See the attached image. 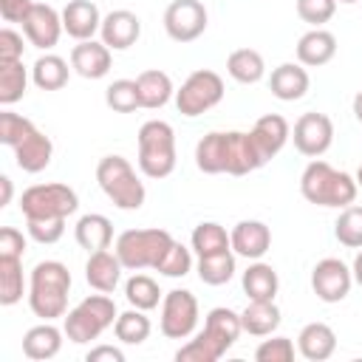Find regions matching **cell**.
<instances>
[{
  "label": "cell",
  "instance_id": "obj_22",
  "mask_svg": "<svg viewBox=\"0 0 362 362\" xmlns=\"http://www.w3.org/2000/svg\"><path fill=\"white\" fill-rule=\"evenodd\" d=\"M122 260L116 252H107V249H99V252H90L88 255V263H85V280L90 288L96 291H105L110 294L119 280H122Z\"/></svg>",
  "mask_w": 362,
  "mask_h": 362
},
{
  "label": "cell",
  "instance_id": "obj_30",
  "mask_svg": "<svg viewBox=\"0 0 362 362\" xmlns=\"http://www.w3.org/2000/svg\"><path fill=\"white\" fill-rule=\"evenodd\" d=\"M240 283H243V291H246L249 300H274L277 297V288H280V277H277L274 266L272 263H263V260H255L243 272Z\"/></svg>",
  "mask_w": 362,
  "mask_h": 362
},
{
  "label": "cell",
  "instance_id": "obj_5",
  "mask_svg": "<svg viewBox=\"0 0 362 362\" xmlns=\"http://www.w3.org/2000/svg\"><path fill=\"white\" fill-rule=\"evenodd\" d=\"M139 170L147 178H167L175 170V130L164 119H150L139 127Z\"/></svg>",
  "mask_w": 362,
  "mask_h": 362
},
{
  "label": "cell",
  "instance_id": "obj_28",
  "mask_svg": "<svg viewBox=\"0 0 362 362\" xmlns=\"http://www.w3.org/2000/svg\"><path fill=\"white\" fill-rule=\"evenodd\" d=\"M74 238L82 249H88V255L99 252V249H107L110 240H113V223H110V218H105L99 212H88L76 221Z\"/></svg>",
  "mask_w": 362,
  "mask_h": 362
},
{
  "label": "cell",
  "instance_id": "obj_26",
  "mask_svg": "<svg viewBox=\"0 0 362 362\" xmlns=\"http://www.w3.org/2000/svg\"><path fill=\"white\" fill-rule=\"evenodd\" d=\"M62 334L51 320H42L40 325L28 328L25 337H23V354L28 359H37V362H45V359H54L62 348Z\"/></svg>",
  "mask_w": 362,
  "mask_h": 362
},
{
  "label": "cell",
  "instance_id": "obj_21",
  "mask_svg": "<svg viewBox=\"0 0 362 362\" xmlns=\"http://www.w3.org/2000/svg\"><path fill=\"white\" fill-rule=\"evenodd\" d=\"M308 85H311L308 71L300 62H283L269 76V90L280 102H297V99H303L308 93Z\"/></svg>",
  "mask_w": 362,
  "mask_h": 362
},
{
  "label": "cell",
  "instance_id": "obj_10",
  "mask_svg": "<svg viewBox=\"0 0 362 362\" xmlns=\"http://www.w3.org/2000/svg\"><path fill=\"white\" fill-rule=\"evenodd\" d=\"M198 300L192 291L187 288H173L164 294L161 300V334L167 339H187L195 334V325H198Z\"/></svg>",
  "mask_w": 362,
  "mask_h": 362
},
{
  "label": "cell",
  "instance_id": "obj_46",
  "mask_svg": "<svg viewBox=\"0 0 362 362\" xmlns=\"http://www.w3.org/2000/svg\"><path fill=\"white\" fill-rule=\"evenodd\" d=\"M257 362H291L294 359V342L288 337H272L263 339L255 351Z\"/></svg>",
  "mask_w": 362,
  "mask_h": 362
},
{
  "label": "cell",
  "instance_id": "obj_2",
  "mask_svg": "<svg viewBox=\"0 0 362 362\" xmlns=\"http://www.w3.org/2000/svg\"><path fill=\"white\" fill-rule=\"evenodd\" d=\"M300 192H303V198L308 204L342 209V206L356 201L359 184L345 170H337L328 161L314 158V161H308V167L300 175Z\"/></svg>",
  "mask_w": 362,
  "mask_h": 362
},
{
  "label": "cell",
  "instance_id": "obj_20",
  "mask_svg": "<svg viewBox=\"0 0 362 362\" xmlns=\"http://www.w3.org/2000/svg\"><path fill=\"white\" fill-rule=\"evenodd\" d=\"M14 150V161H17V167L23 170V173H42L48 164H51V156H54V144H51V139L34 124L28 133H25V139L17 144V147H11Z\"/></svg>",
  "mask_w": 362,
  "mask_h": 362
},
{
  "label": "cell",
  "instance_id": "obj_25",
  "mask_svg": "<svg viewBox=\"0 0 362 362\" xmlns=\"http://www.w3.org/2000/svg\"><path fill=\"white\" fill-rule=\"evenodd\" d=\"M260 167H263V161L252 144V136L240 133V130H226V173L229 175H246V173H255Z\"/></svg>",
  "mask_w": 362,
  "mask_h": 362
},
{
  "label": "cell",
  "instance_id": "obj_15",
  "mask_svg": "<svg viewBox=\"0 0 362 362\" xmlns=\"http://www.w3.org/2000/svg\"><path fill=\"white\" fill-rule=\"evenodd\" d=\"M249 136H252V144H255L260 161L269 164L286 147V141L291 136V127H288V122L280 113H266V116H260L255 122V127L249 130Z\"/></svg>",
  "mask_w": 362,
  "mask_h": 362
},
{
  "label": "cell",
  "instance_id": "obj_53",
  "mask_svg": "<svg viewBox=\"0 0 362 362\" xmlns=\"http://www.w3.org/2000/svg\"><path fill=\"white\" fill-rule=\"evenodd\" d=\"M354 116H356V119L362 122V90H359V93L354 96Z\"/></svg>",
  "mask_w": 362,
  "mask_h": 362
},
{
  "label": "cell",
  "instance_id": "obj_42",
  "mask_svg": "<svg viewBox=\"0 0 362 362\" xmlns=\"http://www.w3.org/2000/svg\"><path fill=\"white\" fill-rule=\"evenodd\" d=\"M189 269H192V252L178 240H173L170 249L156 263V272L164 277H184V274H189Z\"/></svg>",
  "mask_w": 362,
  "mask_h": 362
},
{
  "label": "cell",
  "instance_id": "obj_11",
  "mask_svg": "<svg viewBox=\"0 0 362 362\" xmlns=\"http://www.w3.org/2000/svg\"><path fill=\"white\" fill-rule=\"evenodd\" d=\"M206 8L201 0H173L164 11V31L175 42H192L206 31Z\"/></svg>",
  "mask_w": 362,
  "mask_h": 362
},
{
  "label": "cell",
  "instance_id": "obj_45",
  "mask_svg": "<svg viewBox=\"0 0 362 362\" xmlns=\"http://www.w3.org/2000/svg\"><path fill=\"white\" fill-rule=\"evenodd\" d=\"M337 11V0H297V17L314 28H322Z\"/></svg>",
  "mask_w": 362,
  "mask_h": 362
},
{
  "label": "cell",
  "instance_id": "obj_35",
  "mask_svg": "<svg viewBox=\"0 0 362 362\" xmlns=\"http://www.w3.org/2000/svg\"><path fill=\"white\" fill-rule=\"evenodd\" d=\"M150 331H153L150 317L141 308H133V305H130V311H122L113 322V334L124 345H141L150 337Z\"/></svg>",
  "mask_w": 362,
  "mask_h": 362
},
{
  "label": "cell",
  "instance_id": "obj_37",
  "mask_svg": "<svg viewBox=\"0 0 362 362\" xmlns=\"http://www.w3.org/2000/svg\"><path fill=\"white\" fill-rule=\"evenodd\" d=\"M198 277L201 283L206 286H223L235 277V252L226 249V252H218V255H206V257H198Z\"/></svg>",
  "mask_w": 362,
  "mask_h": 362
},
{
  "label": "cell",
  "instance_id": "obj_9",
  "mask_svg": "<svg viewBox=\"0 0 362 362\" xmlns=\"http://www.w3.org/2000/svg\"><path fill=\"white\" fill-rule=\"evenodd\" d=\"M221 99H223V79L209 68L192 71L175 90V107L181 116H189V119L212 110Z\"/></svg>",
  "mask_w": 362,
  "mask_h": 362
},
{
  "label": "cell",
  "instance_id": "obj_31",
  "mask_svg": "<svg viewBox=\"0 0 362 362\" xmlns=\"http://www.w3.org/2000/svg\"><path fill=\"white\" fill-rule=\"evenodd\" d=\"M195 164L206 175L226 173V133L212 130L195 144Z\"/></svg>",
  "mask_w": 362,
  "mask_h": 362
},
{
  "label": "cell",
  "instance_id": "obj_8",
  "mask_svg": "<svg viewBox=\"0 0 362 362\" xmlns=\"http://www.w3.org/2000/svg\"><path fill=\"white\" fill-rule=\"evenodd\" d=\"M79 209V198L68 184H34L20 195V212L25 221L31 218H68Z\"/></svg>",
  "mask_w": 362,
  "mask_h": 362
},
{
  "label": "cell",
  "instance_id": "obj_41",
  "mask_svg": "<svg viewBox=\"0 0 362 362\" xmlns=\"http://www.w3.org/2000/svg\"><path fill=\"white\" fill-rule=\"evenodd\" d=\"M105 105L110 110H116V113H133L136 107H141L136 79H116V82H110L107 90H105Z\"/></svg>",
  "mask_w": 362,
  "mask_h": 362
},
{
  "label": "cell",
  "instance_id": "obj_32",
  "mask_svg": "<svg viewBox=\"0 0 362 362\" xmlns=\"http://www.w3.org/2000/svg\"><path fill=\"white\" fill-rule=\"evenodd\" d=\"M226 74L240 85H255L266 76V62L255 48H238L226 57Z\"/></svg>",
  "mask_w": 362,
  "mask_h": 362
},
{
  "label": "cell",
  "instance_id": "obj_34",
  "mask_svg": "<svg viewBox=\"0 0 362 362\" xmlns=\"http://www.w3.org/2000/svg\"><path fill=\"white\" fill-rule=\"evenodd\" d=\"M189 243H192V252H195L198 257H206V255H218V252L232 249L229 232H226L221 223H215V221H201V223L192 229Z\"/></svg>",
  "mask_w": 362,
  "mask_h": 362
},
{
  "label": "cell",
  "instance_id": "obj_27",
  "mask_svg": "<svg viewBox=\"0 0 362 362\" xmlns=\"http://www.w3.org/2000/svg\"><path fill=\"white\" fill-rule=\"evenodd\" d=\"M136 88H139V102H141V107H147V110L164 107V105L173 99V93H175L170 74H164V71H158V68L141 71V74L136 76Z\"/></svg>",
  "mask_w": 362,
  "mask_h": 362
},
{
  "label": "cell",
  "instance_id": "obj_7",
  "mask_svg": "<svg viewBox=\"0 0 362 362\" xmlns=\"http://www.w3.org/2000/svg\"><path fill=\"white\" fill-rule=\"evenodd\" d=\"M173 235L167 229L150 226V229H124L116 238V255L122 260L124 269L130 272H141V269H156V263L161 260V255L170 249Z\"/></svg>",
  "mask_w": 362,
  "mask_h": 362
},
{
  "label": "cell",
  "instance_id": "obj_54",
  "mask_svg": "<svg viewBox=\"0 0 362 362\" xmlns=\"http://www.w3.org/2000/svg\"><path fill=\"white\" fill-rule=\"evenodd\" d=\"M354 178H356V184H359V189H362V164H359V170H356V175H354Z\"/></svg>",
  "mask_w": 362,
  "mask_h": 362
},
{
  "label": "cell",
  "instance_id": "obj_17",
  "mask_svg": "<svg viewBox=\"0 0 362 362\" xmlns=\"http://www.w3.org/2000/svg\"><path fill=\"white\" fill-rule=\"evenodd\" d=\"M110 62H113V54H110V48L102 40L99 42L96 40H82V42H76L71 48V68L79 76H85V79H102V76H107Z\"/></svg>",
  "mask_w": 362,
  "mask_h": 362
},
{
  "label": "cell",
  "instance_id": "obj_1",
  "mask_svg": "<svg viewBox=\"0 0 362 362\" xmlns=\"http://www.w3.org/2000/svg\"><path fill=\"white\" fill-rule=\"evenodd\" d=\"M243 325H240V314L218 305L206 314L204 328L195 334V339H189L187 345H181L175 351L178 362H218L240 337Z\"/></svg>",
  "mask_w": 362,
  "mask_h": 362
},
{
  "label": "cell",
  "instance_id": "obj_51",
  "mask_svg": "<svg viewBox=\"0 0 362 362\" xmlns=\"http://www.w3.org/2000/svg\"><path fill=\"white\" fill-rule=\"evenodd\" d=\"M0 189H3V192H0V206H6V204L11 201V192H14V189H11V178H8V175H0Z\"/></svg>",
  "mask_w": 362,
  "mask_h": 362
},
{
  "label": "cell",
  "instance_id": "obj_14",
  "mask_svg": "<svg viewBox=\"0 0 362 362\" xmlns=\"http://www.w3.org/2000/svg\"><path fill=\"white\" fill-rule=\"evenodd\" d=\"M62 31H65L62 28V14L48 3H34L28 8V14L23 17V34L40 51L54 48L59 42Z\"/></svg>",
  "mask_w": 362,
  "mask_h": 362
},
{
  "label": "cell",
  "instance_id": "obj_33",
  "mask_svg": "<svg viewBox=\"0 0 362 362\" xmlns=\"http://www.w3.org/2000/svg\"><path fill=\"white\" fill-rule=\"evenodd\" d=\"M68 76H71V68L62 57L57 54H42L37 57V62L31 65V82L40 88V90H59L68 85Z\"/></svg>",
  "mask_w": 362,
  "mask_h": 362
},
{
  "label": "cell",
  "instance_id": "obj_43",
  "mask_svg": "<svg viewBox=\"0 0 362 362\" xmlns=\"http://www.w3.org/2000/svg\"><path fill=\"white\" fill-rule=\"evenodd\" d=\"M25 229L31 240L51 246L65 235V218H31L25 221Z\"/></svg>",
  "mask_w": 362,
  "mask_h": 362
},
{
  "label": "cell",
  "instance_id": "obj_36",
  "mask_svg": "<svg viewBox=\"0 0 362 362\" xmlns=\"http://www.w3.org/2000/svg\"><path fill=\"white\" fill-rule=\"evenodd\" d=\"M28 88V71L23 59L17 62H0V105L8 107L25 96Z\"/></svg>",
  "mask_w": 362,
  "mask_h": 362
},
{
  "label": "cell",
  "instance_id": "obj_40",
  "mask_svg": "<svg viewBox=\"0 0 362 362\" xmlns=\"http://www.w3.org/2000/svg\"><path fill=\"white\" fill-rule=\"evenodd\" d=\"M334 238L348 249H362V206L359 204L342 206L339 218L334 221Z\"/></svg>",
  "mask_w": 362,
  "mask_h": 362
},
{
  "label": "cell",
  "instance_id": "obj_16",
  "mask_svg": "<svg viewBox=\"0 0 362 362\" xmlns=\"http://www.w3.org/2000/svg\"><path fill=\"white\" fill-rule=\"evenodd\" d=\"M99 37L110 51H124V48L136 45V40L141 37V20H139V14H133L127 8H116L102 17Z\"/></svg>",
  "mask_w": 362,
  "mask_h": 362
},
{
  "label": "cell",
  "instance_id": "obj_47",
  "mask_svg": "<svg viewBox=\"0 0 362 362\" xmlns=\"http://www.w3.org/2000/svg\"><path fill=\"white\" fill-rule=\"evenodd\" d=\"M25 255V238L14 226L0 229V257H23Z\"/></svg>",
  "mask_w": 362,
  "mask_h": 362
},
{
  "label": "cell",
  "instance_id": "obj_52",
  "mask_svg": "<svg viewBox=\"0 0 362 362\" xmlns=\"http://www.w3.org/2000/svg\"><path fill=\"white\" fill-rule=\"evenodd\" d=\"M351 272H354V283H356V286H362V249L356 252V257H354V266H351Z\"/></svg>",
  "mask_w": 362,
  "mask_h": 362
},
{
  "label": "cell",
  "instance_id": "obj_55",
  "mask_svg": "<svg viewBox=\"0 0 362 362\" xmlns=\"http://www.w3.org/2000/svg\"><path fill=\"white\" fill-rule=\"evenodd\" d=\"M337 3H348L351 6V3H359V0H337Z\"/></svg>",
  "mask_w": 362,
  "mask_h": 362
},
{
  "label": "cell",
  "instance_id": "obj_3",
  "mask_svg": "<svg viewBox=\"0 0 362 362\" xmlns=\"http://www.w3.org/2000/svg\"><path fill=\"white\" fill-rule=\"evenodd\" d=\"M71 272L59 260H40L28 277V305L40 320H57L68 311Z\"/></svg>",
  "mask_w": 362,
  "mask_h": 362
},
{
  "label": "cell",
  "instance_id": "obj_50",
  "mask_svg": "<svg viewBox=\"0 0 362 362\" xmlns=\"http://www.w3.org/2000/svg\"><path fill=\"white\" fill-rule=\"evenodd\" d=\"M85 359L88 362H102V359H107V362H124V351L116 348V345H96V348H90L85 354Z\"/></svg>",
  "mask_w": 362,
  "mask_h": 362
},
{
  "label": "cell",
  "instance_id": "obj_44",
  "mask_svg": "<svg viewBox=\"0 0 362 362\" xmlns=\"http://www.w3.org/2000/svg\"><path fill=\"white\" fill-rule=\"evenodd\" d=\"M31 127H34V122L20 116V113H11V110L0 113V141L8 144V147H17Z\"/></svg>",
  "mask_w": 362,
  "mask_h": 362
},
{
  "label": "cell",
  "instance_id": "obj_12",
  "mask_svg": "<svg viewBox=\"0 0 362 362\" xmlns=\"http://www.w3.org/2000/svg\"><path fill=\"white\" fill-rule=\"evenodd\" d=\"M354 286V272L339 260V257H322L311 269V291L322 303H339L351 294Z\"/></svg>",
  "mask_w": 362,
  "mask_h": 362
},
{
  "label": "cell",
  "instance_id": "obj_6",
  "mask_svg": "<svg viewBox=\"0 0 362 362\" xmlns=\"http://www.w3.org/2000/svg\"><path fill=\"white\" fill-rule=\"evenodd\" d=\"M119 311H116V303L113 297H107L105 291L99 294H88L85 300H79L71 311H65V322H62V331L71 342L76 345H85L90 339H99L113 322H116Z\"/></svg>",
  "mask_w": 362,
  "mask_h": 362
},
{
  "label": "cell",
  "instance_id": "obj_49",
  "mask_svg": "<svg viewBox=\"0 0 362 362\" xmlns=\"http://www.w3.org/2000/svg\"><path fill=\"white\" fill-rule=\"evenodd\" d=\"M31 6H34V0H0V14L6 23H23V17L28 14Z\"/></svg>",
  "mask_w": 362,
  "mask_h": 362
},
{
  "label": "cell",
  "instance_id": "obj_4",
  "mask_svg": "<svg viewBox=\"0 0 362 362\" xmlns=\"http://www.w3.org/2000/svg\"><path fill=\"white\" fill-rule=\"evenodd\" d=\"M96 181L102 187V192L110 198L113 206L124 209V212H133V209H141L144 198H147V189L141 184V178L136 175L133 164L124 158V156H105L99 158L96 164Z\"/></svg>",
  "mask_w": 362,
  "mask_h": 362
},
{
  "label": "cell",
  "instance_id": "obj_48",
  "mask_svg": "<svg viewBox=\"0 0 362 362\" xmlns=\"http://www.w3.org/2000/svg\"><path fill=\"white\" fill-rule=\"evenodd\" d=\"M23 37L14 28H3L0 31V62H17L23 59Z\"/></svg>",
  "mask_w": 362,
  "mask_h": 362
},
{
  "label": "cell",
  "instance_id": "obj_19",
  "mask_svg": "<svg viewBox=\"0 0 362 362\" xmlns=\"http://www.w3.org/2000/svg\"><path fill=\"white\" fill-rule=\"evenodd\" d=\"M62 28L76 42L93 40V34L102 28V14L93 0H71L62 8Z\"/></svg>",
  "mask_w": 362,
  "mask_h": 362
},
{
  "label": "cell",
  "instance_id": "obj_39",
  "mask_svg": "<svg viewBox=\"0 0 362 362\" xmlns=\"http://www.w3.org/2000/svg\"><path fill=\"white\" fill-rule=\"evenodd\" d=\"M23 257H0V305L23 300Z\"/></svg>",
  "mask_w": 362,
  "mask_h": 362
},
{
  "label": "cell",
  "instance_id": "obj_38",
  "mask_svg": "<svg viewBox=\"0 0 362 362\" xmlns=\"http://www.w3.org/2000/svg\"><path fill=\"white\" fill-rule=\"evenodd\" d=\"M124 297L133 308H141V311H153L164 294L158 288V283L150 277V274H133L127 283H124Z\"/></svg>",
  "mask_w": 362,
  "mask_h": 362
},
{
  "label": "cell",
  "instance_id": "obj_23",
  "mask_svg": "<svg viewBox=\"0 0 362 362\" xmlns=\"http://www.w3.org/2000/svg\"><path fill=\"white\" fill-rule=\"evenodd\" d=\"M297 351L308 362H325L337 351V334L328 322H308L297 334Z\"/></svg>",
  "mask_w": 362,
  "mask_h": 362
},
{
  "label": "cell",
  "instance_id": "obj_18",
  "mask_svg": "<svg viewBox=\"0 0 362 362\" xmlns=\"http://www.w3.org/2000/svg\"><path fill=\"white\" fill-rule=\"evenodd\" d=\"M229 238H232V252L246 260H260L272 246V229L263 221H240L235 223Z\"/></svg>",
  "mask_w": 362,
  "mask_h": 362
},
{
  "label": "cell",
  "instance_id": "obj_29",
  "mask_svg": "<svg viewBox=\"0 0 362 362\" xmlns=\"http://www.w3.org/2000/svg\"><path fill=\"white\" fill-rule=\"evenodd\" d=\"M240 325L252 337H272L280 325V308L274 300H249L240 311Z\"/></svg>",
  "mask_w": 362,
  "mask_h": 362
},
{
  "label": "cell",
  "instance_id": "obj_13",
  "mask_svg": "<svg viewBox=\"0 0 362 362\" xmlns=\"http://www.w3.org/2000/svg\"><path fill=\"white\" fill-rule=\"evenodd\" d=\"M291 139H294L297 153H303L308 158H320L334 141V122L325 113H303L294 122Z\"/></svg>",
  "mask_w": 362,
  "mask_h": 362
},
{
  "label": "cell",
  "instance_id": "obj_24",
  "mask_svg": "<svg viewBox=\"0 0 362 362\" xmlns=\"http://www.w3.org/2000/svg\"><path fill=\"white\" fill-rule=\"evenodd\" d=\"M337 54V37L325 28H311L297 40V62L305 68L328 65Z\"/></svg>",
  "mask_w": 362,
  "mask_h": 362
}]
</instances>
